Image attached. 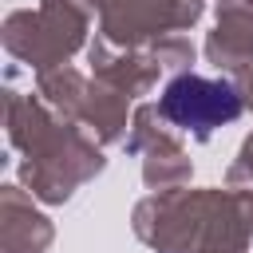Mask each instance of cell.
Listing matches in <instances>:
<instances>
[{
    "label": "cell",
    "mask_w": 253,
    "mask_h": 253,
    "mask_svg": "<svg viewBox=\"0 0 253 253\" xmlns=\"http://www.w3.org/2000/svg\"><path fill=\"white\" fill-rule=\"evenodd\" d=\"M162 115L186 130H213L225 126L241 115V99L229 83L221 79H202V75H178L162 91Z\"/></svg>",
    "instance_id": "cell-1"
}]
</instances>
